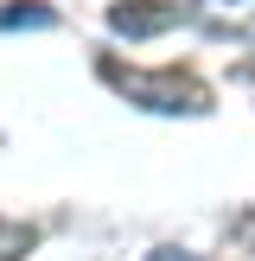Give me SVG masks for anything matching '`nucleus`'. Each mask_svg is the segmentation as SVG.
Masks as SVG:
<instances>
[{"mask_svg": "<svg viewBox=\"0 0 255 261\" xmlns=\"http://www.w3.org/2000/svg\"><path fill=\"white\" fill-rule=\"evenodd\" d=\"M147 261H198V255H185V249H153Z\"/></svg>", "mask_w": 255, "mask_h": 261, "instance_id": "6", "label": "nucleus"}, {"mask_svg": "<svg viewBox=\"0 0 255 261\" xmlns=\"http://www.w3.org/2000/svg\"><path fill=\"white\" fill-rule=\"evenodd\" d=\"M102 83L121 89L134 109H153V115H204L211 109V89L191 70H121L115 58H102Z\"/></svg>", "mask_w": 255, "mask_h": 261, "instance_id": "1", "label": "nucleus"}, {"mask_svg": "<svg viewBox=\"0 0 255 261\" xmlns=\"http://www.w3.org/2000/svg\"><path fill=\"white\" fill-rule=\"evenodd\" d=\"M32 242H38V236H32L26 223H0V261H19Z\"/></svg>", "mask_w": 255, "mask_h": 261, "instance_id": "5", "label": "nucleus"}, {"mask_svg": "<svg viewBox=\"0 0 255 261\" xmlns=\"http://www.w3.org/2000/svg\"><path fill=\"white\" fill-rule=\"evenodd\" d=\"M178 19H185V7H178V0H115V7H109V32H121V38L172 32Z\"/></svg>", "mask_w": 255, "mask_h": 261, "instance_id": "2", "label": "nucleus"}, {"mask_svg": "<svg viewBox=\"0 0 255 261\" xmlns=\"http://www.w3.org/2000/svg\"><path fill=\"white\" fill-rule=\"evenodd\" d=\"M51 19H58V13H51L45 0H13V7H0V32H45Z\"/></svg>", "mask_w": 255, "mask_h": 261, "instance_id": "3", "label": "nucleus"}, {"mask_svg": "<svg viewBox=\"0 0 255 261\" xmlns=\"http://www.w3.org/2000/svg\"><path fill=\"white\" fill-rule=\"evenodd\" d=\"M198 13L230 32H255V0H198Z\"/></svg>", "mask_w": 255, "mask_h": 261, "instance_id": "4", "label": "nucleus"}]
</instances>
